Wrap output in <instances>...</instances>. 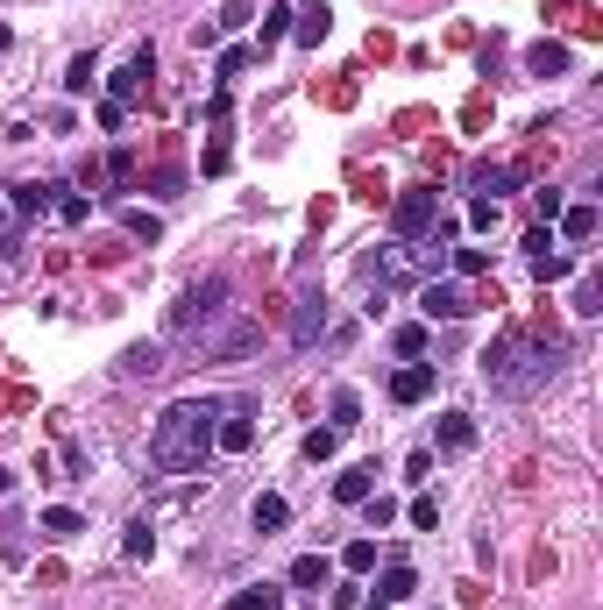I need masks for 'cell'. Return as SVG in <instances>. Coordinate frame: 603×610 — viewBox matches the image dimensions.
I'll return each mask as SVG.
<instances>
[{
  "mask_svg": "<svg viewBox=\"0 0 603 610\" xmlns=\"http://www.w3.org/2000/svg\"><path fill=\"white\" fill-rule=\"evenodd\" d=\"M213 426H220V405H213V398H178V405H164L157 433H149V462H157L164 476H192V469H206V454H213Z\"/></svg>",
  "mask_w": 603,
  "mask_h": 610,
  "instance_id": "obj_1",
  "label": "cell"
},
{
  "mask_svg": "<svg viewBox=\"0 0 603 610\" xmlns=\"http://www.w3.org/2000/svg\"><path fill=\"white\" fill-rule=\"evenodd\" d=\"M554 362H561V341H497L490 355H483V384L497 391V398H533L547 376H554Z\"/></svg>",
  "mask_w": 603,
  "mask_h": 610,
  "instance_id": "obj_2",
  "label": "cell"
},
{
  "mask_svg": "<svg viewBox=\"0 0 603 610\" xmlns=\"http://www.w3.org/2000/svg\"><path fill=\"white\" fill-rule=\"evenodd\" d=\"M220 313H228V277H199V284H185V298L171 305V334H206Z\"/></svg>",
  "mask_w": 603,
  "mask_h": 610,
  "instance_id": "obj_3",
  "label": "cell"
},
{
  "mask_svg": "<svg viewBox=\"0 0 603 610\" xmlns=\"http://www.w3.org/2000/svg\"><path fill=\"white\" fill-rule=\"evenodd\" d=\"M391 227H398L405 242H412V235H426V227H433V192H405V199L391 206Z\"/></svg>",
  "mask_w": 603,
  "mask_h": 610,
  "instance_id": "obj_4",
  "label": "cell"
},
{
  "mask_svg": "<svg viewBox=\"0 0 603 610\" xmlns=\"http://www.w3.org/2000/svg\"><path fill=\"white\" fill-rule=\"evenodd\" d=\"M149 71H157V57H149V50H135V64L107 79V100H114V107H128V100H135V93L149 86Z\"/></svg>",
  "mask_w": 603,
  "mask_h": 610,
  "instance_id": "obj_5",
  "label": "cell"
},
{
  "mask_svg": "<svg viewBox=\"0 0 603 610\" xmlns=\"http://www.w3.org/2000/svg\"><path fill=\"white\" fill-rule=\"evenodd\" d=\"M327 334V298H298V313H291V348H313Z\"/></svg>",
  "mask_w": 603,
  "mask_h": 610,
  "instance_id": "obj_6",
  "label": "cell"
},
{
  "mask_svg": "<svg viewBox=\"0 0 603 610\" xmlns=\"http://www.w3.org/2000/svg\"><path fill=\"white\" fill-rule=\"evenodd\" d=\"M412 589H419V575H412L405 561H391L384 575H376V610H398V603H405Z\"/></svg>",
  "mask_w": 603,
  "mask_h": 610,
  "instance_id": "obj_7",
  "label": "cell"
},
{
  "mask_svg": "<svg viewBox=\"0 0 603 610\" xmlns=\"http://www.w3.org/2000/svg\"><path fill=\"white\" fill-rule=\"evenodd\" d=\"M327 22H334V15L320 8V0H306V8H291V36L306 43V50H320V43H327Z\"/></svg>",
  "mask_w": 603,
  "mask_h": 610,
  "instance_id": "obj_8",
  "label": "cell"
},
{
  "mask_svg": "<svg viewBox=\"0 0 603 610\" xmlns=\"http://www.w3.org/2000/svg\"><path fill=\"white\" fill-rule=\"evenodd\" d=\"M391 398H398V405H419V398H433V362H412V369H398V376H391Z\"/></svg>",
  "mask_w": 603,
  "mask_h": 610,
  "instance_id": "obj_9",
  "label": "cell"
},
{
  "mask_svg": "<svg viewBox=\"0 0 603 610\" xmlns=\"http://www.w3.org/2000/svg\"><path fill=\"white\" fill-rule=\"evenodd\" d=\"M426 313L433 320H469V291L462 284H426Z\"/></svg>",
  "mask_w": 603,
  "mask_h": 610,
  "instance_id": "obj_10",
  "label": "cell"
},
{
  "mask_svg": "<svg viewBox=\"0 0 603 610\" xmlns=\"http://www.w3.org/2000/svg\"><path fill=\"white\" fill-rule=\"evenodd\" d=\"M249 525H256V532H263V540H270V532H284V525H291V504H284L277 490H263V497L249 504Z\"/></svg>",
  "mask_w": 603,
  "mask_h": 610,
  "instance_id": "obj_11",
  "label": "cell"
},
{
  "mask_svg": "<svg viewBox=\"0 0 603 610\" xmlns=\"http://www.w3.org/2000/svg\"><path fill=\"white\" fill-rule=\"evenodd\" d=\"M164 369V341H135L128 355H121V376H128V384H135V376H157Z\"/></svg>",
  "mask_w": 603,
  "mask_h": 610,
  "instance_id": "obj_12",
  "label": "cell"
},
{
  "mask_svg": "<svg viewBox=\"0 0 603 610\" xmlns=\"http://www.w3.org/2000/svg\"><path fill=\"white\" fill-rule=\"evenodd\" d=\"M213 447H228V454H242V447H256V426H249L242 412H220V426H213Z\"/></svg>",
  "mask_w": 603,
  "mask_h": 610,
  "instance_id": "obj_13",
  "label": "cell"
},
{
  "mask_svg": "<svg viewBox=\"0 0 603 610\" xmlns=\"http://www.w3.org/2000/svg\"><path fill=\"white\" fill-rule=\"evenodd\" d=\"M334 497H341V504H362V497H376V469H369V462H355L348 476H334Z\"/></svg>",
  "mask_w": 603,
  "mask_h": 610,
  "instance_id": "obj_14",
  "label": "cell"
},
{
  "mask_svg": "<svg viewBox=\"0 0 603 610\" xmlns=\"http://www.w3.org/2000/svg\"><path fill=\"white\" fill-rule=\"evenodd\" d=\"M228 610H284V589L277 582H249V589L228 596Z\"/></svg>",
  "mask_w": 603,
  "mask_h": 610,
  "instance_id": "obj_15",
  "label": "cell"
},
{
  "mask_svg": "<svg viewBox=\"0 0 603 610\" xmlns=\"http://www.w3.org/2000/svg\"><path fill=\"white\" fill-rule=\"evenodd\" d=\"M525 71H533V79H554V71H568V43H533V50H525Z\"/></svg>",
  "mask_w": 603,
  "mask_h": 610,
  "instance_id": "obj_16",
  "label": "cell"
},
{
  "mask_svg": "<svg viewBox=\"0 0 603 610\" xmlns=\"http://www.w3.org/2000/svg\"><path fill=\"white\" fill-rule=\"evenodd\" d=\"M440 447H447V454H469V447H476L469 412H447V419H440Z\"/></svg>",
  "mask_w": 603,
  "mask_h": 610,
  "instance_id": "obj_17",
  "label": "cell"
},
{
  "mask_svg": "<svg viewBox=\"0 0 603 610\" xmlns=\"http://www.w3.org/2000/svg\"><path fill=\"white\" fill-rule=\"evenodd\" d=\"M327 575H334L327 554H298V561H291V589H327Z\"/></svg>",
  "mask_w": 603,
  "mask_h": 610,
  "instance_id": "obj_18",
  "label": "cell"
},
{
  "mask_svg": "<svg viewBox=\"0 0 603 610\" xmlns=\"http://www.w3.org/2000/svg\"><path fill=\"white\" fill-rule=\"evenodd\" d=\"M256 341H263V327H249V320H242V327H228V334L213 341V355H228V362H242V355H249Z\"/></svg>",
  "mask_w": 603,
  "mask_h": 610,
  "instance_id": "obj_19",
  "label": "cell"
},
{
  "mask_svg": "<svg viewBox=\"0 0 603 610\" xmlns=\"http://www.w3.org/2000/svg\"><path fill=\"white\" fill-rule=\"evenodd\" d=\"M43 532H50V540H79V532H86V518L71 511V504H50V511H43Z\"/></svg>",
  "mask_w": 603,
  "mask_h": 610,
  "instance_id": "obj_20",
  "label": "cell"
},
{
  "mask_svg": "<svg viewBox=\"0 0 603 610\" xmlns=\"http://www.w3.org/2000/svg\"><path fill=\"white\" fill-rule=\"evenodd\" d=\"M469 185L490 199V192H511V185H518V171H504V164H476V171H469Z\"/></svg>",
  "mask_w": 603,
  "mask_h": 610,
  "instance_id": "obj_21",
  "label": "cell"
},
{
  "mask_svg": "<svg viewBox=\"0 0 603 610\" xmlns=\"http://www.w3.org/2000/svg\"><path fill=\"white\" fill-rule=\"evenodd\" d=\"M561 227L568 242H596V206H561Z\"/></svg>",
  "mask_w": 603,
  "mask_h": 610,
  "instance_id": "obj_22",
  "label": "cell"
},
{
  "mask_svg": "<svg viewBox=\"0 0 603 610\" xmlns=\"http://www.w3.org/2000/svg\"><path fill=\"white\" fill-rule=\"evenodd\" d=\"M57 206V185H15V213H50Z\"/></svg>",
  "mask_w": 603,
  "mask_h": 610,
  "instance_id": "obj_23",
  "label": "cell"
},
{
  "mask_svg": "<svg viewBox=\"0 0 603 610\" xmlns=\"http://www.w3.org/2000/svg\"><path fill=\"white\" fill-rule=\"evenodd\" d=\"M391 348H398L405 362H419V355H426V327H419V320H405V327L391 334Z\"/></svg>",
  "mask_w": 603,
  "mask_h": 610,
  "instance_id": "obj_24",
  "label": "cell"
},
{
  "mask_svg": "<svg viewBox=\"0 0 603 610\" xmlns=\"http://www.w3.org/2000/svg\"><path fill=\"white\" fill-rule=\"evenodd\" d=\"M341 568H348V575H369V568H376V540H348V547H341Z\"/></svg>",
  "mask_w": 603,
  "mask_h": 610,
  "instance_id": "obj_25",
  "label": "cell"
},
{
  "mask_svg": "<svg viewBox=\"0 0 603 610\" xmlns=\"http://www.w3.org/2000/svg\"><path fill=\"white\" fill-rule=\"evenodd\" d=\"M149 547H157V532H149V518H135L128 540H121V554H128V561H149Z\"/></svg>",
  "mask_w": 603,
  "mask_h": 610,
  "instance_id": "obj_26",
  "label": "cell"
},
{
  "mask_svg": "<svg viewBox=\"0 0 603 610\" xmlns=\"http://www.w3.org/2000/svg\"><path fill=\"white\" fill-rule=\"evenodd\" d=\"M334 447H341V433H334V426L306 433V462H334Z\"/></svg>",
  "mask_w": 603,
  "mask_h": 610,
  "instance_id": "obj_27",
  "label": "cell"
},
{
  "mask_svg": "<svg viewBox=\"0 0 603 610\" xmlns=\"http://www.w3.org/2000/svg\"><path fill=\"white\" fill-rule=\"evenodd\" d=\"M533 277H540V284H561V277H568V256L540 249V256H533Z\"/></svg>",
  "mask_w": 603,
  "mask_h": 610,
  "instance_id": "obj_28",
  "label": "cell"
},
{
  "mask_svg": "<svg viewBox=\"0 0 603 610\" xmlns=\"http://www.w3.org/2000/svg\"><path fill=\"white\" fill-rule=\"evenodd\" d=\"M327 412H334V433H348V426L362 419V405H355V391H334V405H327Z\"/></svg>",
  "mask_w": 603,
  "mask_h": 610,
  "instance_id": "obj_29",
  "label": "cell"
},
{
  "mask_svg": "<svg viewBox=\"0 0 603 610\" xmlns=\"http://www.w3.org/2000/svg\"><path fill=\"white\" fill-rule=\"evenodd\" d=\"M64 93H93V57H71V71H64Z\"/></svg>",
  "mask_w": 603,
  "mask_h": 610,
  "instance_id": "obj_30",
  "label": "cell"
},
{
  "mask_svg": "<svg viewBox=\"0 0 603 610\" xmlns=\"http://www.w3.org/2000/svg\"><path fill=\"white\" fill-rule=\"evenodd\" d=\"M284 36H291V8H270V15H263V50L284 43Z\"/></svg>",
  "mask_w": 603,
  "mask_h": 610,
  "instance_id": "obj_31",
  "label": "cell"
},
{
  "mask_svg": "<svg viewBox=\"0 0 603 610\" xmlns=\"http://www.w3.org/2000/svg\"><path fill=\"white\" fill-rule=\"evenodd\" d=\"M128 235H142V242H157V235H164V220H157V213H142V206H135V213H128Z\"/></svg>",
  "mask_w": 603,
  "mask_h": 610,
  "instance_id": "obj_32",
  "label": "cell"
},
{
  "mask_svg": "<svg viewBox=\"0 0 603 610\" xmlns=\"http://www.w3.org/2000/svg\"><path fill=\"white\" fill-rule=\"evenodd\" d=\"M249 64H256V50H220V79H242Z\"/></svg>",
  "mask_w": 603,
  "mask_h": 610,
  "instance_id": "obj_33",
  "label": "cell"
},
{
  "mask_svg": "<svg viewBox=\"0 0 603 610\" xmlns=\"http://www.w3.org/2000/svg\"><path fill=\"white\" fill-rule=\"evenodd\" d=\"M242 22H256V8H249V0H228V8H220V22H213V29H242Z\"/></svg>",
  "mask_w": 603,
  "mask_h": 610,
  "instance_id": "obj_34",
  "label": "cell"
},
{
  "mask_svg": "<svg viewBox=\"0 0 603 610\" xmlns=\"http://www.w3.org/2000/svg\"><path fill=\"white\" fill-rule=\"evenodd\" d=\"M86 213H93V199H79V192H71V199H57V220H64V227H79Z\"/></svg>",
  "mask_w": 603,
  "mask_h": 610,
  "instance_id": "obj_35",
  "label": "cell"
},
{
  "mask_svg": "<svg viewBox=\"0 0 603 610\" xmlns=\"http://www.w3.org/2000/svg\"><path fill=\"white\" fill-rule=\"evenodd\" d=\"M575 313H603V305H596V277H582V284H575Z\"/></svg>",
  "mask_w": 603,
  "mask_h": 610,
  "instance_id": "obj_36",
  "label": "cell"
},
{
  "mask_svg": "<svg viewBox=\"0 0 603 610\" xmlns=\"http://www.w3.org/2000/svg\"><path fill=\"white\" fill-rule=\"evenodd\" d=\"M362 504H369V525H391V518H398V504H391V497H362Z\"/></svg>",
  "mask_w": 603,
  "mask_h": 610,
  "instance_id": "obj_37",
  "label": "cell"
},
{
  "mask_svg": "<svg viewBox=\"0 0 603 610\" xmlns=\"http://www.w3.org/2000/svg\"><path fill=\"white\" fill-rule=\"evenodd\" d=\"M412 525H426V532H433V525H440V504H433V497H419V504H412Z\"/></svg>",
  "mask_w": 603,
  "mask_h": 610,
  "instance_id": "obj_38",
  "label": "cell"
},
{
  "mask_svg": "<svg viewBox=\"0 0 603 610\" xmlns=\"http://www.w3.org/2000/svg\"><path fill=\"white\" fill-rule=\"evenodd\" d=\"M362 603H369V589H355V582H348V589H334V610H362Z\"/></svg>",
  "mask_w": 603,
  "mask_h": 610,
  "instance_id": "obj_39",
  "label": "cell"
},
{
  "mask_svg": "<svg viewBox=\"0 0 603 610\" xmlns=\"http://www.w3.org/2000/svg\"><path fill=\"white\" fill-rule=\"evenodd\" d=\"M0 256H8V235H0Z\"/></svg>",
  "mask_w": 603,
  "mask_h": 610,
  "instance_id": "obj_40",
  "label": "cell"
},
{
  "mask_svg": "<svg viewBox=\"0 0 603 610\" xmlns=\"http://www.w3.org/2000/svg\"><path fill=\"white\" fill-rule=\"evenodd\" d=\"M0 213H8V199H0Z\"/></svg>",
  "mask_w": 603,
  "mask_h": 610,
  "instance_id": "obj_41",
  "label": "cell"
}]
</instances>
